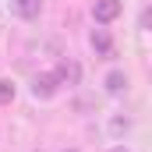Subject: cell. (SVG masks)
<instances>
[{
    "mask_svg": "<svg viewBox=\"0 0 152 152\" xmlns=\"http://www.w3.org/2000/svg\"><path fill=\"white\" fill-rule=\"evenodd\" d=\"M120 11H124V4H120V0H96V4H92V14H96V21H99V25H106V21L120 18Z\"/></svg>",
    "mask_w": 152,
    "mask_h": 152,
    "instance_id": "6da1fadb",
    "label": "cell"
},
{
    "mask_svg": "<svg viewBox=\"0 0 152 152\" xmlns=\"http://www.w3.org/2000/svg\"><path fill=\"white\" fill-rule=\"evenodd\" d=\"M57 75H36V81H32V96L36 99H53L57 96Z\"/></svg>",
    "mask_w": 152,
    "mask_h": 152,
    "instance_id": "7a4b0ae2",
    "label": "cell"
},
{
    "mask_svg": "<svg viewBox=\"0 0 152 152\" xmlns=\"http://www.w3.org/2000/svg\"><path fill=\"white\" fill-rule=\"evenodd\" d=\"M88 42H92V50H96L99 57H113V36H110L106 28H92Z\"/></svg>",
    "mask_w": 152,
    "mask_h": 152,
    "instance_id": "3957f363",
    "label": "cell"
},
{
    "mask_svg": "<svg viewBox=\"0 0 152 152\" xmlns=\"http://www.w3.org/2000/svg\"><path fill=\"white\" fill-rule=\"evenodd\" d=\"M53 75H57V81H64V85H78L81 81V67H78L75 60H60Z\"/></svg>",
    "mask_w": 152,
    "mask_h": 152,
    "instance_id": "277c9868",
    "label": "cell"
},
{
    "mask_svg": "<svg viewBox=\"0 0 152 152\" xmlns=\"http://www.w3.org/2000/svg\"><path fill=\"white\" fill-rule=\"evenodd\" d=\"M11 11L18 18L32 21V18H39V11H42V0H11Z\"/></svg>",
    "mask_w": 152,
    "mask_h": 152,
    "instance_id": "5b68a950",
    "label": "cell"
},
{
    "mask_svg": "<svg viewBox=\"0 0 152 152\" xmlns=\"http://www.w3.org/2000/svg\"><path fill=\"white\" fill-rule=\"evenodd\" d=\"M124 88H127V75H124V71H110V75H106V92L120 96Z\"/></svg>",
    "mask_w": 152,
    "mask_h": 152,
    "instance_id": "8992f818",
    "label": "cell"
},
{
    "mask_svg": "<svg viewBox=\"0 0 152 152\" xmlns=\"http://www.w3.org/2000/svg\"><path fill=\"white\" fill-rule=\"evenodd\" d=\"M11 99H14V85H11L7 78H0V106H7Z\"/></svg>",
    "mask_w": 152,
    "mask_h": 152,
    "instance_id": "52a82bcc",
    "label": "cell"
},
{
    "mask_svg": "<svg viewBox=\"0 0 152 152\" xmlns=\"http://www.w3.org/2000/svg\"><path fill=\"white\" fill-rule=\"evenodd\" d=\"M110 152H127V149H110Z\"/></svg>",
    "mask_w": 152,
    "mask_h": 152,
    "instance_id": "ba28073f",
    "label": "cell"
},
{
    "mask_svg": "<svg viewBox=\"0 0 152 152\" xmlns=\"http://www.w3.org/2000/svg\"><path fill=\"white\" fill-rule=\"evenodd\" d=\"M64 152H75V149H64Z\"/></svg>",
    "mask_w": 152,
    "mask_h": 152,
    "instance_id": "9c48e42d",
    "label": "cell"
}]
</instances>
